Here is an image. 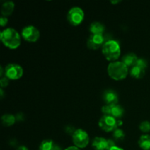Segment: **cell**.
I'll return each mask as SVG.
<instances>
[{"label": "cell", "mask_w": 150, "mask_h": 150, "mask_svg": "<svg viewBox=\"0 0 150 150\" xmlns=\"http://www.w3.org/2000/svg\"><path fill=\"white\" fill-rule=\"evenodd\" d=\"M114 137L117 141H122L125 138V133L121 129H116L114 131Z\"/></svg>", "instance_id": "ffe728a7"}, {"label": "cell", "mask_w": 150, "mask_h": 150, "mask_svg": "<svg viewBox=\"0 0 150 150\" xmlns=\"http://www.w3.org/2000/svg\"><path fill=\"white\" fill-rule=\"evenodd\" d=\"M108 73L110 77L114 80H122L128 74V67L122 61L113 62L108 64Z\"/></svg>", "instance_id": "3957f363"}, {"label": "cell", "mask_w": 150, "mask_h": 150, "mask_svg": "<svg viewBox=\"0 0 150 150\" xmlns=\"http://www.w3.org/2000/svg\"><path fill=\"white\" fill-rule=\"evenodd\" d=\"M90 32L92 35H103L104 32V26L100 22H93L90 25Z\"/></svg>", "instance_id": "e0dca14e"}, {"label": "cell", "mask_w": 150, "mask_h": 150, "mask_svg": "<svg viewBox=\"0 0 150 150\" xmlns=\"http://www.w3.org/2000/svg\"><path fill=\"white\" fill-rule=\"evenodd\" d=\"M16 150H29V149L25 146H20L16 149Z\"/></svg>", "instance_id": "4316f807"}, {"label": "cell", "mask_w": 150, "mask_h": 150, "mask_svg": "<svg viewBox=\"0 0 150 150\" xmlns=\"http://www.w3.org/2000/svg\"><path fill=\"white\" fill-rule=\"evenodd\" d=\"M7 22H8V19H7V18L4 17V16H1V18H0V25H1V26H6Z\"/></svg>", "instance_id": "d4e9b609"}, {"label": "cell", "mask_w": 150, "mask_h": 150, "mask_svg": "<svg viewBox=\"0 0 150 150\" xmlns=\"http://www.w3.org/2000/svg\"><path fill=\"white\" fill-rule=\"evenodd\" d=\"M73 142L76 147L85 148L89 142V137L88 133L82 129L75 130L73 134Z\"/></svg>", "instance_id": "5b68a950"}, {"label": "cell", "mask_w": 150, "mask_h": 150, "mask_svg": "<svg viewBox=\"0 0 150 150\" xmlns=\"http://www.w3.org/2000/svg\"><path fill=\"white\" fill-rule=\"evenodd\" d=\"M124 114V109L121 105H111V116L115 119H120Z\"/></svg>", "instance_id": "2e32d148"}, {"label": "cell", "mask_w": 150, "mask_h": 150, "mask_svg": "<svg viewBox=\"0 0 150 150\" xmlns=\"http://www.w3.org/2000/svg\"><path fill=\"white\" fill-rule=\"evenodd\" d=\"M9 84V79L7 77H1L0 80V85L1 88H4Z\"/></svg>", "instance_id": "cb8c5ba5"}, {"label": "cell", "mask_w": 150, "mask_h": 150, "mask_svg": "<svg viewBox=\"0 0 150 150\" xmlns=\"http://www.w3.org/2000/svg\"><path fill=\"white\" fill-rule=\"evenodd\" d=\"M64 150H80V149H79V148L76 147V146H69V147H67V149Z\"/></svg>", "instance_id": "484cf974"}, {"label": "cell", "mask_w": 150, "mask_h": 150, "mask_svg": "<svg viewBox=\"0 0 150 150\" xmlns=\"http://www.w3.org/2000/svg\"><path fill=\"white\" fill-rule=\"evenodd\" d=\"M102 52L108 61L116 62L121 54V48L119 42L116 40H108L102 47Z\"/></svg>", "instance_id": "7a4b0ae2"}, {"label": "cell", "mask_w": 150, "mask_h": 150, "mask_svg": "<svg viewBox=\"0 0 150 150\" xmlns=\"http://www.w3.org/2000/svg\"><path fill=\"white\" fill-rule=\"evenodd\" d=\"M139 129L143 133H148L150 131V122L149 121H144L139 125Z\"/></svg>", "instance_id": "44dd1931"}, {"label": "cell", "mask_w": 150, "mask_h": 150, "mask_svg": "<svg viewBox=\"0 0 150 150\" xmlns=\"http://www.w3.org/2000/svg\"><path fill=\"white\" fill-rule=\"evenodd\" d=\"M21 35L25 40L30 42H35L39 39L40 32L35 26H27L23 29Z\"/></svg>", "instance_id": "ba28073f"}, {"label": "cell", "mask_w": 150, "mask_h": 150, "mask_svg": "<svg viewBox=\"0 0 150 150\" xmlns=\"http://www.w3.org/2000/svg\"><path fill=\"white\" fill-rule=\"evenodd\" d=\"M1 122L4 126H11L16 122V117L11 114H4L1 117Z\"/></svg>", "instance_id": "ac0fdd59"}, {"label": "cell", "mask_w": 150, "mask_h": 150, "mask_svg": "<svg viewBox=\"0 0 150 150\" xmlns=\"http://www.w3.org/2000/svg\"><path fill=\"white\" fill-rule=\"evenodd\" d=\"M104 43V37L103 35H92L87 40V47L92 50L103 47Z\"/></svg>", "instance_id": "30bf717a"}, {"label": "cell", "mask_w": 150, "mask_h": 150, "mask_svg": "<svg viewBox=\"0 0 150 150\" xmlns=\"http://www.w3.org/2000/svg\"><path fill=\"white\" fill-rule=\"evenodd\" d=\"M139 146L143 150H150V136L142 135L139 139Z\"/></svg>", "instance_id": "9a60e30c"}, {"label": "cell", "mask_w": 150, "mask_h": 150, "mask_svg": "<svg viewBox=\"0 0 150 150\" xmlns=\"http://www.w3.org/2000/svg\"><path fill=\"white\" fill-rule=\"evenodd\" d=\"M136 65L140 66V67H143V68L146 69V67H147V62L146 59L143 58H139L137 62H136Z\"/></svg>", "instance_id": "7402d4cb"}, {"label": "cell", "mask_w": 150, "mask_h": 150, "mask_svg": "<svg viewBox=\"0 0 150 150\" xmlns=\"http://www.w3.org/2000/svg\"><path fill=\"white\" fill-rule=\"evenodd\" d=\"M23 74V70L21 66L18 64H9L4 69V75L10 80H17L21 79Z\"/></svg>", "instance_id": "8992f818"}, {"label": "cell", "mask_w": 150, "mask_h": 150, "mask_svg": "<svg viewBox=\"0 0 150 150\" xmlns=\"http://www.w3.org/2000/svg\"><path fill=\"white\" fill-rule=\"evenodd\" d=\"M54 144V142L51 140H44L39 146V150H53Z\"/></svg>", "instance_id": "d6986e66"}, {"label": "cell", "mask_w": 150, "mask_h": 150, "mask_svg": "<svg viewBox=\"0 0 150 150\" xmlns=\"http://www.w3.org/2000/svg\"><path fill=\"white\" fill-rule=\"evenodd\" d=\"M67 18L70 24L73 26H78L82 23L84 18L83 10L79 7H72L68 11Z\"/></svg>", "instance_id": "277c9868"}, {"label": "cell", "mask_w": 150, "mask_h": 150, "mask_svg": "<svg viewBox=\"0 0 150 150\" xmlns=\"http://www.w3.org/2000/svg\"><path fill=\"white\" fill-rule=\"evenodd\" d=\"M102 112L104 115L111 116V105H105L102 108Z\"/></svg>", "instance_id": "603a6c76"}, {"label": "cell", "mask_w": 150, "mask_h": 150, "mask_svg": "<svg viewBox=\"0 0 150 150\" xmlns=\"http://www.w3.org/2000/svg\"><path fill=\"white\" fill-rule=\"evenodd\" d=\"M99 127L105 132L114 131L117 128V120L112 116L104 115L100 120Z\"/></svg>", "instance_id": "52a82bcc"}, {"label": "cell", "mask_w": 150, "mask_h": 150, "mask_svg": "<svg viewBox=\"0 0 150 150\" xmlns=\"http://www.w3.org/2000/svg\"><path fill=\"white\" fill-rule=\"evenodd\" d=\"M123 125V122L120 120H117V127L119 126H121Z\"/></svg>", "instance_id": "f1b7e54d"}, {"label": "cell", "mask_w": 150, "mask_h": 150, "mask_svg": "<svg viewBox=\"0 0 150 150\" xmlns=\"http://www.w3.org/2000/svg\"><path fill=\"white\" fill-rule=\"evenodd\" d=\"M130 74L132 77L135 79H142L144 76L145 69L140 66L135 65L130 70Z\"/></svg>", "instance_id": "5bb4252c"}, {"label": "cell", "mask_w": 150, "mask_h": 150, "mask_svg": "<svg viewBox=\"0 0 150 150\" xmlns=\"http://www.w3.org/2000/svg\"><path fill=\"white\" fill-rule=\"evenodd\" d=\"M53 150H62V149H61V148L59 147V146H57V145H55V146H54V149H53Z\"/></svg>", "instance_id": "f546056e"}, {"label": "cell", "mask_w": 150, "mask_h": 150, "mask_svg": "<svg viewBox=\"0 0 150 150\" xmlns=\"http://www.w3.org/2000/svg\"><path fill=\"white\" fill-rule=\"evenodd\" d=\"M108 150H124V149H123L122 148L119 147V146H113V147H111V149H109Z\"/></svg>", "instance_id": "83f0119b"}, {"label": "cell", "mask_w": 150, "mask_h": 150, "mask_svg": "<svg viewBox=\"0 0 150 150\" xmlns=\"http://www.w3.org/2000/svg\"><path fill=\"white\" fill-rule=\"evenodd\" d=\"M120 1H111V3H112V4H115V3H118V2H120Z\"/></svg>", "instance_id": "4dcf8cb0"}, {"label": "cell", "mask_w": 150, "mask_h": 150, "mask_svg": "<svg viewBox=\"0 0 150 150\" xmlns=\"http://www.w3.org/2000/svg\"><path fill=\"white\" fill-rule=\"evenodd\" d=\"M139 58L137 56L133 53H129V54H126L122 59V62L127 66V67H132L136 65V62H137Z\"/></svg>", "instance_id": "7c38bea8"}, {"label": "cell", "mask_w": 150, "mask_h": 150, "mask_svg": "<svg viewBox=\"0 0 150 150\" xmlns=\"http://www.w3.org/2000/svg\"><path fill=\"white\" fill-rule=\"evenodd\" d=\"M92 146L95 150H108L116 145L111 140L102 137H95L92 141Z\"/></svg>", "instance_id": "9c48e42d"}, {"label": "cell", "mask_w": 150, "mask_h": 150, "mask_svg": "<svg viewBox=\"0 0 150 150\" xmlns=\"http://www.w3.org/2000/svg\"><path fill=\"white\" fill-rule=\"evenodd\" d=\"M15 4L13 1H8L4 2L2 4L1 8V15L4 17H7V16H10V15L13 13V10H14Z\"/></svg>", "instance_id": "4fadbf2b"}, {"label": "cell", "mask_w": 150, "mask_h": 150, "mask_svg": "<svg viewBox=\"0 0 150 150\" xmlns=\"http://www.w3.org/2000/svg\"><path fill=\"white\" fill-rule=\"evenodd\" d=\"M1 42L10 49H16L21 45V37L18 32L13 28H7L1 32Z\"/></svg>", "instance_id": "6da1fadb"}, {"label": "cell", "mask_w": 150, "mask_h": 150, "mask_svg": "<svg viewBox=\"0 0 150 150\" xmlns=\"http://www.w3.org/2000/svg\"><path fill=\"white\" fill-rule=\"evenodd\" d=\"M103 98L106 105H117L118 103V95H117V92H114V90H111V89L106 90L104 92Z\"/></svg>", "instance_id": "8fae6325"}]
</instances>
